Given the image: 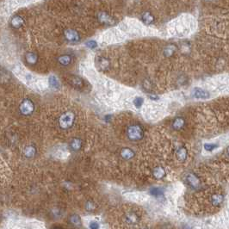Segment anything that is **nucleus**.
Here are the masks:
<instances>
[{"label":"nucleus","instance_id":"f257e3e1","mask_svg":"<svg viewBox=\"0 0 229 229\" xmlns=\"http://www.w3.org/2000/svg\"><path fill=\"white\" fill-rule=\"evenodd\" d=\"M14 72L17 74V77L23 80L24 83L29 84V86L37 88L38 90H45L47 87V82L41 78H36L34 75L31 74L29 72L21 66L16 67L14 69Z\"/></svg>","mask_w":229,"mask_h":229},{"label":"nucleus","instance_id":"f03ea898","mask_svg":"<svg viewBox=\"0 0 229 229\" xmlns=\"http://www.w3.org/2000/svg\"><path fill=\"white\" fill-rule=\"evenodd\" d=\"M127 135L128 138L132 141H141L144 135L143 128L141 125L133 124L129 126L127 130Z\"/></svg>","mask_w":229,"mask_h":229},{"label":"nucleus","instance_id":"7ed1b4c3","mask_svg":"<svg viewBox=\"0 0 229 229\" xmlns=\"http://www.w3.org/2000/svg\"><path fill=\"white\" fill-rule=\"evenodd\" d=\"M75 121V114L73 112L67 111L60 117V125L63 129H68L72 127Z\"/></svg>","mask_w":229,"mask_h":229},{"label":"nucleus","instance_id":"20e7f679","mask_svg":"<svg viewBox=\"0 0 229 229\" xmlns=\"http://www.w3.org/2000/svg\"><path fill=\"white\" fill-rule=\"evenodd\" d=\"M65 36L71 42H77L80 40V35L75 29H67L65 32Z\"/></svg>","mask_w":229,"mask_h":229},{"label":"nucleus","instance_id":"39448f33","mask_svg":"<svg viewBox=\"0 0 229 229\" xmlns=\"http://www.w3.org/2000/svg\"><path fill=\"white\" fill-rule=\"evenodd\" d=\"M193 97L197 99H208L210 98V94L202 88H194L193 90Z\"/></svg>","mask_w":229,"mask_h":229},{"label":"nucleus","instance_id":"423d86ee","mask_svg":"<svg viewBox=\"0 0 229 229\" xmlns=\"http://www.w3.org/2000/svg\"><path fill=\"white\" fill-rule=\"evenodd\" d=\"M187 182L188 184H189V186L193 188V189H196V188H198L200 184H201V183H200V180L199 178L195 175V174H193V173H190L189 175L187 176Z\"/></svg>","mask_w":229,"mask_h":229},{"label":"nucleus","instance_id":"0eeeda50","mask_svg":"<svg viewBox=\"0 0 229 229\" xmlns=\"http://www.w3.org/2000/svg\"><path fill=\"white\" fill-rule=\"evenodd\" d=\"M185 125V121L183 117H177L172 122V128L174 130H181Z\"/></svg>","mask_w":229,"mask_h":229},{"label":"nucleus","instance_id":"6e6552de","mask_svg":"<svg viewBox=\"0 0 229 229\" xmlns=\"http://www.w3.org/2000/svg\"><path fill=\"white\" fill-rule=\"evenodd\" d=\"M224 201V196L221 194H214L211 196V203L214 207H219Z\"/></svg>","mask_w":229,"mask_h":229},{"label":"nucleus","instance_id":"1a4fd4ad","mask_svg":"<svg viewBox=\"0 0 229 229\" xmlns=\"http://www.w3.org/2000/svg\"><path fill=\"white\" fill-rule=\"evenodd\" d=\"M125 220L128 224H136L139 221V216L134 212H129L126 214Z\"/></svg>","mask_w":229,"mask_h":229},{"label":"nucleus","instance_id":"9d476101","mask_svg":"<svg viewBox=\"0 0 229 229\" xmlns=\"http://www.w3.org/2000/svg\"><path fill=\"white\" fill-rule=\"evenodd\" d=\"M152 174H153V177L156 179H162L163 178H165V169L161 167V166H158V167L153 169Z\"/></svg>","mask_w":229,"mask_h":229},{"label":"nucleus","instance_id":"9b49d317","mask_svg":"<svg viewBox=\"0 0 229 229\" xmlns=\"http://www.w3.org/2000/svg\"><path fill=\"white\" fill-rule=\"evenodd\" d=\"M121 156L122 157V158L124 159H131L132 158H134L135 156V152L134 151L130 148H123L121 151Z\"/></svg>","mask_w":229,"mask_h":229},{"label":"nucleus","instance_id":"f8f14e48","mask_svg":"<svg viewBox=\"0 0 229 229\" xmlns=\"http://www.w3.org/2000/svg\"><path fill=\"white\" fill-rule=\"evenodd\" d=\"M21 110L24 112V114H29L30 112L33 111V109H34V106H33V104L32 102L30 101H26L24 102L22 107H21Z\"/></svg>","mask_w":229,"mask_h":229},{"label":"nucleus","instance_id":"ddd939ff","mask_svg":"<svg viewBox=\"0 0 229 229\" xmlns=\"http://www.w3.org/2000/svg\"><path fill=\"white\" fill-rule=\"evenodd\" d=\"M98 17H99V21L105 24H111L114 23V21H113L111 17H109L107 13H105V12H101L99 14Z\"/></svg>","mask_w":229,"mask_h":229},{"label":"nucleus","instance_id":"4468645a","mask_svg":"<svg viewBox=\"0 0 229 229\" xmlns=\"http://www.w3.org/2000/svg\"><path fill=\"white\" fill-rule=\"evenodd\" d=\"M187 156H188V152L184 147H180V148L178 149L177 151V157H178V159L180 160V161H184L186 158H187Z\"/></svg>","mask_w":229,"mask_h":229},{"label":"nucleus","instance_id":"2eb2a0df","mask_svg":"<svg viewBox=\"0 0 229 229\" xmlns=\"http://www.w3.org/2000/svg\"><path fill=\"white\" fill-rule=\"evenodd\" d=\"M142 21L145 23L146 24H151L154 22V17L150 12H145L141 16Z\"/></svg>","mask_w":229,"mask_h":229},{"label":"nucleus","instance_id":"dca6fc26","mask_svg":"<svg viewBox=\"0 0 229 229\" xmlns=\"http://www.w3.org/2000/svg\"><path fill=\"white\" fill-rule=\"evenodd\" d=\"M70 146H71V148L75 151V152H77L78 151L79 149L81 148V146H82V141H81V140L77 138H75L73 139L72 141L71 144H70Z\"/></svg>","mask_w":229,"mask_h":229},{"label":"nucleus","instance_id":"f3484780","mask_svg":"<svg viewBox=\"0 0 229 229\" xmlns=\"http://www.w3.org/2000/svg\"><path fill=\"white\" fill-rule=\"evenodd\" d=\"M47 84L51 85L53 88H59L60 86V82L58 80V78L54 75H52L49 78H48V82Z\"/></svg>","mask_w":229,"mask_h":229},{"label":"nucleus","instance_id":"a211bd4d","mask_svg":"<svg viewBox=\"0 0 229 229\" xmlns=\"http://www.w3.org/2000/svg\"><path fill=\"white\" fill-rule=\"evenodd\" d=\"M71 61L72 58L71 56H69V55H63V56H61V57H60V59H59L60 63L63 65V66H67V65H69L71 63Z\"/></svg>","mask_w":229,"mask_h":229},{"label":"nucleus","instance_id":"6ab92c4d","mask_svg":"<svg viewBox=\"0 0 229 229\" xmlns=\"http://www.w3.org/2000/svg\"><path fill=\"white\" fill-rule=\"evenodd\" d=\"M203 147H204V149L207 152H212L215 149L218 147V145L214 144V143H205L204 146H203Z\"/></svg>","mask_w":229,"mask_h":229},{"label":"nucleus","instance_id":"aec40b11","mask_svg":"<svg viewBox=\"0 0 229 229\" xmlns=\"http://www.w3.org/2000/svg\"><path fill=\"white\" fill-rule=\"evenodd\" d=\"M70 222L73 225V226H80V218L76 215H73L70 217Z\"/></svg>","mask_w":229,"mask_h":229},{"label":"nucleus","instance_id":"412c9836","mask_svg":"<svg viewBox=\"0 0 229 229\" xmlns=\"http://www.w3.org/2000/svg\"><path fill=\"white\" fill-rule=\"evenodd\" d=\"M150 194L154 196H159V195H162L163 194V190L160 188H158V187H154V188H152L150 189Z\"/></svg>","mask_w":229,"mask_h":229},{"label":"nucleus","instance_id":"4be33fe9","mask_svg":"<svg viewBox=\"0 0 229 229\" xmlns=\"http://www.w3.org/2000/svg\"><path fill=\"white\" fill-rule=\"evenodd\" d=\"M176 50V47L173 45H171L169 47H165V54L166 56H172V54H174V52Z\"/></svg>","mask_w":229,"mask_h":229},{"label":"nucleus","instance_id":"5701e85b","mask_svg":"<svg viewBox=\"0 0 229 229\" xmlns=\"http://www.w3.org/2000/svg\"><path fill=\"white\" fill-rule=\"evenodd\" d=\"M143 103H144V99L142 98H141V97H137V98H135V100H134V104H135V106L137 109L141 108L142 106V104H143Z\"/></svg>","mask_w":229,"mask_h":229},{"label":"nucleus","instance_id":"b1692460","mask_svg":"<svg viewBox=\"0 0 229 229\" xmlns=\"http://www.w3.org/2000/svg\"><path fill=\"white\" fill-rule=\"evenodd\" d=\"M85 209L88 211H93L96 209V204L93 202H91V201H88L85 203Z\"/></svg>","mask_w":229,"mask_h":229},{"label":"nucleus","instance_id":"393cba45","mask_svg":"<svg viewBox=\"0 0 229 229\" xmlns=\"http://www.w3.org/2000/svg\"><path fill=\"white\" fill-rule=\"evenodd\" d=\"M72 82H73V84H74L75 86H77V88L82 87V85H83V80L81 79L80 77H75L74 79L72 80Z\"/></svg>","mask_w":229,"mask_h":229},{"label":"nucleus","instance_id":"a878e982","mask_svg":"<svg viewBox=\"0 0 229 229\" xmlns=\"http://www.w3.org/2000/svg\"><path fill=\"white\" fill-rule=\"evenodd\" d=\"M85 45L87 46L89 48H95V47H98V43H97V41L96 40H89L87 41Z\"/></svg>","mask_w":229,"mask_h":229},{"label":"nucleus","instance_id":"bb28decb","mask_svg":"<svg viewBox=\"0 0 229 229\" xmlns=\"http://www.w3.org/2000/svg\"><path fill=\"white\" fill-rule=\"evenodd\" d=\"M90 228L91 229H98L99 228V224L97 221H91L90 223Z\"/></svg>","mask_w":229,"mask_h":229},{"label":"nucleus","instance_id":"cd10ccee","mask_svg":"<svg viewBox=\"0 0 229 229\" xmlns=\"http://www.w3.org/2000/svg\"><path fill=\"white\" fill-rule=\"evenodd\" d=\"M54 229H61V227H58V226H57V227H54Z\"/></svg>","mask_w":229,"mask_h":229}]
</instances>
